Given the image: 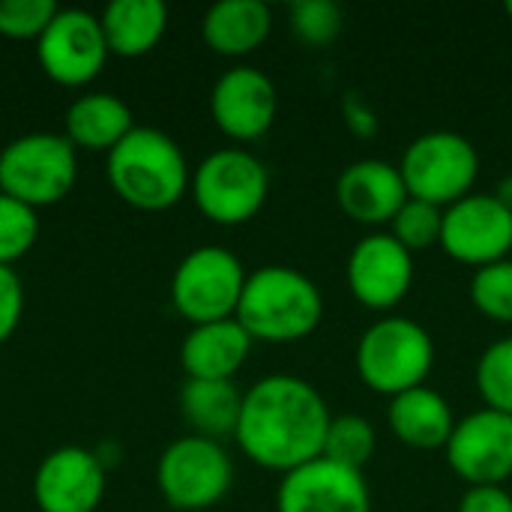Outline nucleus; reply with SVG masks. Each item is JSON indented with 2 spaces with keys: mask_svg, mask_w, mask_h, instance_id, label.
I'll return each mask as SVG.
<instances>
[{
  "mask_svg": "<svg viewBox=\"0 0 512 512\" xmlns=\"http://www.w3.org/2000/svg\"><path fill=\"white\" fill-rule=\"evenodd\" d=\"M333 414L315 384L297 375H267L243 393L237 447L258 468L288 474L321 459Z\"/></svg>",
  "mask_w": 512,
  "mask_h": 512,
  "instance_id": "1",
  "label": "nucleus"
},
{
  "mask_svg": "<svg viewBox=\"0 0 512 512\" xmlns=\"http://www.w3.org/2000/svg\"><path fill=\"white\" fill-rule=\"evenodd\" d=\"M234 318L252 342L291 345L321 327L324 294L306 273L288 264H267L246 276Z\"/></svg>",
  "mask_w": 512,
  "mask_h": 512,
  "instance_id": "2",
  "label": "nucleus"
},
{
  "mask_svg": "<svg viewBox=\"0 0 512 512\" xmlns=\"http://www.w3.org/2000/svg\"><path fill=\"white\" fill-rule=\"evenodd\" d=\"M111 189L132 207L159 213L174 207L192 183L180 144L153 126H135L105 159Z\"/></svg>",
  "mask_w": 512,
  "mask_h": 512,
  "instance_id": "3",
  "label": "nucleus"
},
{
  "mask_svg": "<svg viewBox=\"0 0 512 512\" xmlns=\"http://www.w3.org/2000/svg\"><path fill=\"white\" fill-rule=\"evenodd\" d=\"M354 366L369 390L393 399L426 384L435 369V339L414 318L384 315L363 330Z\"/></svg>",
  "mask_w": 512,
  "mask_h": 512,
  "instance_id": "4",
  "label": "nucleus"
},
{
  "mask_svg": "<svg viewBox=\"0 0 512 512\" xmlns=\"http://www.w3.org/2000/svg\"><path fill=\"white\" fill-rule=\"evenodd\" d=\"M204 219L234 228L252 222L270 195V171L243 147H222L201 159L189 183Z\"/></svg>",
  "mask_w": 512,
  "mask_h": 512,
  "instance_id": "5",
  "label": "nucleus"
},
{
  "mask_svg": "<svg viewBox=\"0 0 512 512\" xmlns=\"http://www.w3.org/2000/svg\"><path fill=\"white\" fill-rule=\"evenodd\" d=\"M75 177L78 156L66 135L27 132L0 150V192L33 210L63 201Z\"/></svg>",
  "mask_w": 512,
  "mask_h": 512,
  "instance_id": "6",
  "label": "nucleus"
},
{
  "mask_svg": "<svg viewBox=\"0 0 512 512\" xmlns=\"http://www.w3.org/2000/svg\"><path fill=\"white\" fill-rule=\"evenodd\" d=\"M399 171L408 198H420L447 210L474 192L480 177V153L471 138L450 129H435L417 135L405 147Z\"/></svg>",
  "mask_w": 512,
  "mask_h": 512,
  "instance_id": "7",
  "label": "nucleus"
},
{
  "mask_svg": "<svg viewBox=\"0 0 512 512\" xmlns=\"http://www.w3.org/2000/svg\"><path fill=\"white\" fill-rule=\"evenodd\" d=\"M243 261L225 246L192 249L171 276V303L192 327L237 315L246 288Z\"/></svg>",
  "mask_w": 512,
  "mask_h": 512,
  "instance_id": "8",
  "label": "nucleus"
},
{
  "mask_svg": "<svg viewBox=\"0 0 512 512\" xmlns=\"http://www.w3.org/2000/svg\"><path fill=\"white\" fill-rule=\"evenodd\" d=\"M234 483V462L222 441L183 435L165 447L156 465V486L168 507L201 512L216 507Z\"/></svg>",
  "mask_w": 512,
  "mask_h": 512,
  "instance_id": "9",
  "label": "nucleus"
},
{
  "mask_svg": "<svg viewBox=\"0 0 512 512\" xmlns=\"http://www.w3.org/2000/svg\"><path fill=\"white\" fill-rule=\"evenodd\" d=\"M108 54L102 21L87 9H57L36 39V60L42 72L63 87L90 84L102 72Z\"/></svg>",
  "mask_w": 512,
  "mask_h": 512,
  "instance_id": "10",
  "label": "nucleus"
},
{
  "mask_svg": "<svg viewBox=\"0 0 512 512\" xmlns=\"http://www.w3.org/2000/svg\"><path fill=\"white\" fill-rule=\"evenodd\" d=\"M438 246L474 270L498 264L512 252V210L489 192H471L444 210Z\"/></svg>",
  "mask_w": 512,
  "mask_h": 512,
  "instance_id": "11",
  "label": "nucleus"
},
{
  "mask_svg": "<svg viewBox=\"0 0 512 512\" xmlns=\"http://www.w3.org/2000/svg\"><path fill=\"white\" fill-rule=\"evenodd\" d=\"M414 279V255L390 231H372L357 240L345 264V282L354 300L372 312L396 309L411 294Z\"/></svg>",
  "mask_w": 512,
  "mask_h": 512,
  "instance_id": "12",
  "label": "nucleus"
},
{
  "mask_svg": "<svg viewBox=\"0 0 512 512\" xmlns=\"http://www.w3.org/2000/svg\"><path fill=\"white\" fill-rule=\"evenodd\" d=\"M444 453L465 486H504L512 480V417L480 408L456 420Z\"/></svg>",
  "mask_w": 512,
  "mask_h": 512,
  "instance_id": "13",
  "label": "nucleus"
},
{
  "mask_svg": "<svg viewBox=\"0 0 512 512\" xmlns=\"http://www.w3.org/2000/svg\"><path fill=\"white\" fill-rule=\"evenodd\" d=\"M279 93L258 66H231L210 90V114L222 135L234 141H258L276 123Z\"/></svg>",
  "mask_w": 512,
  "mask_h": 512,
  "instance_id": "14",
  "label": "nucleus"
},
{
  "mask_svg": "<svg viewBox=\"0 0 512 512\" xmlns=\"http://www.w3.org/2000/svg\"><path fill=\"white\" fill-rule=\"evenodd\" d=\"M276 512H372V492L363 471L315 459L282 474Z\"/></svg>",
  "mask_w": 512,
  "mask_h": 512,
  "instance_id": "15",
  "label": "nucleus"
},
{
  "mask_svg": "<svg viewBox=\"0 0 512 512\" xmlns=\"http://www.w3.org/2000/svg\"><path fill=\"white\" fill-rule=\"evenodd\" d=\"M105 495V462L87 447H57L33 474L39 512H93Z\"/></svg>",
  "mask_w": 512,
  "mask_h": 512,
  "instance_id": "16",
  "label": "nucleus"
},
{
  "mask_svg": "<svg viewBox=\"0 0 512 512\" xmlns=\"http://www.w3.org/2000/svg\"><path fill=\"white\" fill-rule=\"evenodd\" d=\"M408 201V189L399 165L387 159H357L342 168L336 177V204L339 210L366 228L390 225L399 207Z\"/></svg>",
  "mask_w": 512,
  "mask_h": 512,
  "instance_id": "17",
  "label": "nucleus"
},
{
  "mask_svg": "<svg viewBox=\"0 0 512 512\" xmlns=\"http://www.w3.org/2000/svg\"><path fill=\"white\" fill-rule=\"evenodd\" d=\"M252 351V336L237 318L198 324L180 345V366L195 381H234Z\"/></svg>",
  "mask_w": 512,
  "mask_h": 512,
  "instance_id": "18",
  "label": "nucleus"
},
{
  "mask_svg": "<svg viewBox=\"0 0 512 512\" xmlns=\"http://www.w3.org/2000/svg\"><path fill=\"white\" fill-rule=\"evenodd\" d=\"M387 423L405 447L423 453L444 450L456 429L450 402L426 384L402 396H393L387 408Z\"/></svg>",
  "mask_w": 512,
  "mask_h": 512,
  "instance_id": "19",
  "label": "nucleus"
},
{
  "mask_svg": "<svg viewBox=\"0 0 512 512\" xmlns=\"http://www.w3.org/2000/svg\"><path fill=\"white\" fill-rule=\"evenodd\" d=\"M273 30V12L261 0H222L204 12L201 36L222 57H246L258 51Z\"/></svg>",
  "mask_w": 512,
  "mask_h": 512,
  "instance_id": "20",
  "label": "nucleus"
},
{
  "mask_svg": "<svg viewBox=\"0 0 512 512\" xmlns=\"http://www.w3.org/2000/svg\"><path fill=\"white\" fill-rule=\"evenodd\" d=\"M135 129L129 105L105 90L84 93L66 108V138L78 150H102L111 153L129 132Z\"/></svg>",
  "mask_w": 512,
  "mask_h": 512,
  "instance_id": "21",
  "label": "nucleus"
},
{
  "mask_svg": "<svg viewBox=\"0 0 512 512\" xmlns=\"http://www.w3.org/2000/svg\"><path fill=\"white\" fill-rule=\"evenodd\" d=\"M108 51L117 57H141L159 45L168 27L162 0H114L99 15Z\"/></svg>",
  "mask_w": 512,
  "mask_h": 512,
  "instance_id": "22",
  "label": "nucleus"
},
{
  "mask_svg": "<svg viewBox=\"0 0 512 512\" xmlns=\"http://www.w3.org/2000/svg\"><path fill=\"white\" fill-rule=\"evenodd\" d=\"M243 393L234 381H195L186 378L180 387V414L192 435L222 441L234 438L240 423Z\"/></svg>",
  "mask_w": 512,
  "mask_h": 512,
  "instance_id": "23",
  "label": "nucleus"
},
{
  "mask_svg": "<svg viewBox=\"0 0 512 512\" xmlns=\"http://www.w3.org/2000/svg\"><path fill=\"white\" fill-rule=\"evenodd\" d=\"M375 444H378V438H375V429L366 417L339 414L327 426L321 459L336 462V465L351 468V471H363L375 456Z\"/></svg>",
  "mask_w": 512,
  "mask_h": 512,
  "instance_id": "24",
  "label": "nucleus"
},
{
  "mask_svg": "<svg viewBox=\"0 0 512 512\" xmlns=\"http://www.w3.org/2000/svg\"><path fill=\"white\" fill-rule=\"evenodd\" d=\"M474 381L486 408L512 417V336L492 342L480 354Z\"/></svg>",
  "mask_w": 512,
  "mask_h": 512,
  "instance_id": "25",
  "label": "nucleus"
},
{
  "mask_svg": "<svg viewBox=\"0 0 512 512\" xmlns=\"http://www.w3.org/2000/svg\"><path fill=\"white\" fill-rule=\"evenodd\" d=\"M444 207H435L420 198H408L390 222V234L411 252H426L441 243Z\"/></svg>",
  "mask_w": 512,
  "mask_h": 512,
  "instance_id": "26",
  "label": "nucleus"
},
{
  "mask_svg": "<svg viewBox=\"0 0 512 512\" xmlns=\"http://www.w3.org/2000/svg\"><path fill=\"white\" fill-rule=\"evenodd\" d=\"M288 24L303 45L324 48L345 30V15L333 0H300L288 6Z\"/></svg>",
  "mask_w": 512,
  "mask_h": 512,
  "instance_id": "27",
  "label": "nucleus"
},
{
  "mask_svg": "<svg viewBox=\"0 0 512 512\" xmlns=\"http://www.w3.org/2000/svg\"><path fill=\"white\" fill-rule=\"evenodd\" d=\"M471 303L483 318L495 324H512V258L474 270Z\"/></svg>",
  "mask_w": 512,
  "mask_h": 512,
  "instance_id": "28",
  "label": "nucleus"
},
{
  "mask_svg": "<svg viewBox=\"0 0 512 512\" xmlns=\"http://www.w3.org/2000/svg\"><path fill=\"white\" fill-rule=\"evenodd\" d=\"M39 237V216L33 207L0 192V264L12 267Z\"/></svg>",
  "mask_w": 512,
  "mask_h": 512,
  "instance_id": "29",
  "label": "nucleus"
},
{
  "mask_svg": "<svg viewBox=\"0 0 512 512\" xmlns=\"http://www.w3.org/2000/svg\"><path fill=\"white\" fill-rule=\"evenodd\" d=\"M57 9L54 0H0V33L9 39H39Z\"/></svg>",
  "mask_w": 512,
  "mask_h": 512,
  "instance_id": "30",
  "label": "nucleus"
},
{
  "mask_svg": "<svg viewBox=\"0 0 512 512\" xmlns=\"http://www.w3.org/2000/svg\"><path fill=\"white\" fill-rule=\"evenodd\" d=\"M24 315V285L15 267L0 264V345L18 330Z\"/></svg>",
  "mask_w": 512,
  "mask_h": 512,
  "instance_id": "31",
  "label": "nucleus"
},
{
  "mask_svg": "<svg viewBox=\"0 0 512 512\" xmlns=\"http://www.w3.org/2000/svg\"><path fill=\"white\" fill-rule=\"evenodd\" d=\"M342 117H345V126L357 135V138H375L378 135V114L375 108L369 105V99H363L357 90L345 93L342 99Z\"/></svg>",
  "mask_w": 512,
  "mask_h": 512,
  "instance_id": "32",
  "label": "nucleus"
},
{
  "mask_svg": "<svg viewBox=\"0 0 512 512\" xmlns=\"http://www.w3.org/2000/svg\"><path fill=\"white\" fill-rule=\"evenodd\" d=\"M456 512H512V495L504 486H468Z\"/></svg>",
  "mask_w": 512,
  "mask_h": 512,
  "instance_id": "33",
  "label": "nucleus"
},
{
  "mask_svg": "<svg viewBox=\"0 0 512 512\" xmlns=\"http://www.w3.org/2000/svg\"><path fill=\"white\" fill-rule=\"evenodd\" d=\"M492 195H495V198H498V201H501L507 210H512V174L510 177H504V180L498 183V189H495Z\"/></svg>",
  "mask_w": 512,
  "mask_h": 512,
  "instance_id": "34",
  "label": "nucleus"
},
{
  "mask_svg": "<svg viewBox=\"0 0 512 512\" xmlns=\"http://www.w3.org/2000/svg\"><path fill=\"white\" fill-rule=\"evenodd\" d=\"M504 12H507V15L512 18V0H507V3H504Z\"/></svg>",
  "mask_w": 512,
  "mask_h": 512,
  "instance_id": "35",
  "label": "nucleus"
}]
</instances>
